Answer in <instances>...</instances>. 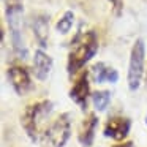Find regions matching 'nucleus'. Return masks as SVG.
Segmentation results:
<instances>
[{"mask_svg": "<svg viewBox=\"0 0 147 147\" xmlns=\"http://www.w3.org/2000/svg\"><path fill=\"white\" fill-rule=\"evenodd\" d=\"M92 103L96 111L103 112L111 103V92L109 90H96L92 93Z\"/></svg>", "mask_w": 147, "mask_h": 147, "instance_id": "13", "label": "nucleus"}, {"mask_svg": "<svg viewBox=\"0 0 147 147\" xmlns=\"http://www.w3.org/2000/svg\"><path fill=\"white\" fill-rule=\"evenodd\" d=\"M5 13L14 52L22 59L27 57V48L22 36V0H5Z\"/></svg>", "mask_w": 147, "mask_h": 147, "instance_id": "3", "label": "nucleus"}, {"mask_svg": "<svg viewBox=\"0 0 147 147\" xmlns=\"http://www.w3.org/2000/svg\"><path fill=\"white\" fill-rule=\"evenodd\" d=\"M32 30L35 40L38 41L40 48H46L48 45V36H49V19L46 14L38 13L32 16Z\"/></svg>", "mask_w": 147, "mask_h": 147, "instance_id": "12", "label": "nucleus"}, {"mask_svg": "<svg viewBox=\"0 0 147 147\" xmlns=\"http://www.w3.org/2000/svg\"><path fill=\"white\" fill-rule=\"evenodd\" d=\"M90 78L95 81L96 84H114L119 81V73L114 67L105 63V62H96L92 68H90Z\"/></svg>", "mask_w": 147, "mask_h": 147, "instance_id": "10", "label": "nucleus"}, {"mask_svg": "<svg viewBox=\"0 0 147 147\" xmlns=\"http://www.w3.org/2000/svg\"><path fill=\"white\" fill-rule=\"evenodd\" d=\"M144 120H146V125H147V115H146V119H144Z\"/></svg>", "mask_w": 147, "mask_h": 147, "instance_id": "17", "label": "nucleus"}, {"mask_svg": "<svg viewBox=\"0 0 147 147\" xmlns=\"http://www.w3.org/2000/svg\"><path fill=\"white\" fill-rule=\"evenodd\" d=\"M112 147H134V144L131 142V141H125V142L117 144V146H112Z\"/></svg>", "mask_w": 147, "mask_h": 147, "instance_id": "16", "label": "nucleus"}, {"mask_svg": "<svg viewBox=\"0 0 147 147\" xmlns=\"http://www.w3.org/2000/svg\"><path fill=\"white\" fill-rule=\"evenodd\" d=\"M52 70V59L43 49H36L33 52V73L40 81H45Z\"/></svg>", "mask_w": 147, "mask_h": 147, "instance_id": "11", "label": "nucleus"}, {"mask_svg": "<svg viewBox=\"0 0 147 147\" xmlns=\"http://www.w3.org/2000/svg\"><path fill=\"white\" fill-rule=\"evenodd\" d=\"M146 76V45L141 38L133 43L130 51V60H128L127 82L130 90H138L142 84Z\"/></svg>", "mask_w": 147, "mask_h": 147, "instance_id": "4", "label": "nucleus"}, {"mask_svg": "<svg viewBox=\"0 0 147 147\" xmlns=\"http://www.w3.org/2000/svg\"><path fill=\"white\" fill-rule=\"evenodd\" d=\"M96 51H98V36H96L95 30L79 32L71 43V49L68 54V73L76 74L84 65L89 63L90 59H93Z\"/></svg>", "mask_w": 147, "mask_h": 147, "instance_id": "2", "label": "nucleus"}, {"mask_svg": "<svg viewBox=\"0 0 147 147\" xmlns=\"http://www.w3.org/2000/svg\"><path fill=\"white\" fill-rule=\"evenodd\" d=\"M73 22H74V13L68 10V11H65V13L62 14V18L57 21V24H55V29H57L59 33H62V35H67V33L71 30V27H73Z\"/></svg>", "mask_w": 147, "mask_h": 147, "instance_id": "14", "label": "nucleus"}, {"mask_svg": "<svg viewBox=\"0 0 147 147\" xmlns=\"http://www.w3.org/2000/svg\"><path fill=\"white\" fill-rule=\"evenodd\" d=\"M96 127H98V117H96V114L90 112L82 120V123L79 127V133H78V141L82 147H90L93 144Z\"/></svg>", "mask_w": 147, "mask_h": 147, "instance_id": "9", "label": "nucleus"}, {"mask_svg": "<svg viewBox=\"0 0 147 147\" xmlns=\"http://www.w3.org/2000/svg\"><path fill=\"white\" fill-rule=\"evenodd\" d=\"M52 109L54 105L49 100L32 103L24 109L21 115V125L32 142H38L41 138H46V131L51 125L48 123V120L52 114Z\"/></svg>", "mask_w": 147, "mask_h": 147, "instance_id": "1", "label": "nucleus"}, {"mask_svg": "<svg viewBox=\"0 0 147 147\" xmlns=\"http://www.w3.org/2000/svg\"><path fill=\"white\" fill-rule=\"evenodd\" d=\"M146 82H147V73H146Z\"/></svg>", "mask_w": 147, "mask_h": 147, "instance_id": "18", "label": "nucleus"}, {"mask_svg": "<svg viewBox=\"0 0 147 147\" xmlns=\"http://www.w3.org/2000/svg\"><path fill=\"white\" fill-rule=\"evenodd\" d=\"M90 71H84L81 73V76L74 81L73 87L70 90V98L79 106L81 109H86L87 108V103H89V98H92L90 95Z\"/></svg>", "mask_w": 147, "mask_h": 147, "instance_id": "8", "label": "nucleus"}, {"mask_svg": "<svg viewBox=\"0 0 147 147\" xmlns=\"http://www.w3.org/2000/svg\"><path fill=\"white\" fill-rule=\"evenodd\" d=\"M71 136V115L68 112H62L59 117L51 122L48 131H46V139L49 141L52 147H65Z\"/></svg>", "mask_w": 147, "mask_h": 147, "instance_id": "5", "label": "nucleus"}, {"mask_svg": "<svg viewBox=\"0 0 147 147\" xmlns=\"http://www.w3.org/2000/svg\"><path fill=\"white\" fill-rule=\"evenodd\" d=\"M112 5V11H114L115 16H120L122 10H123V0H109Z\"/></svg>", "mask_w": 147, "mask_h": 147, "instance_id": "15", "label": "nucleus"}, {"mask_svg": "<svg viewBox=\"0 0 147 147\" xmlns=\"http://www.w3.org/2000/svg\"><path fill=\"white\" fill-rule=\"evenodd\" d=\"M131 130V120L123 115H114L108 119L103 128V134L114 141H123Z\"/></svg>", "mask_w": 147, "mask_h": 147, "instance_id": "7", "label": "nucleus"}, {"mask_svg": "<svg viewBox=\"0 0 147 147\" xmlns=\"http://www.w3.org/2000/svg\"><path fill=\"white\" fill-rule=\"evenodd\" d=\"M7 76L13 90L18 95H26L27 92L32 90V78H30V73L27 71L26 67H22V65H11L7 70Z\"/></svg>", "mask_w": 147, "mask_h": 147, "instance_id": "6", "label": "nucleus"}]
</instances>
